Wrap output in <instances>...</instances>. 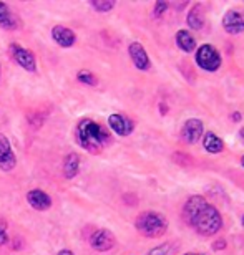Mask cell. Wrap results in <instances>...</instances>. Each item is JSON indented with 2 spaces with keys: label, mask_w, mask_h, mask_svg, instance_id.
Masks as SVG:
<instances>
[{
  "label": "cell",
  "mask_w": 244,
  "mask_h": 255,
  "mask_svg": "<svg viewBox=\"0 0 244 255\" xmlns=\"http://www.w3.org/2000/svg\"><path fill=\"white\" fill-rule=\"evenodd\" d=\"M183 216L193 231L203 237H211L223 227V217L218 209L203 196H191L183 207Z\"/></svg>",
  "instance_id": "6da1fadb"
},
{
  "label": "cell",
  "mask_w": 244,
  "mask_h": 255,
  "mask_svg": "<svg viewBox=\"0 0 244 255\" xmlns=\"http://www.w3.org/2000/svg\"><path fill=\"white\" fill-rule=\"evenodd\" d=\"M77 142L90 154H98L103 149V146L108 142L110 134L103 126L90 118H83L78 121L75 129Z\"/></svg>",
  "instance_id": "7a4b0ae2"
},
{
  "label": "cell",
  "mask_w": 244,
  "mask_h": 255,
  "mask_svg": "<svg viewBox=\"0 0 244 255\" xmlns=\"http://www.w3.org/2000/svg\"><path fill=\"white\" fill-rule=\"evenodd\" d=\"M135 227L141 236H145L148 239H156V237L165 236V232L168 231V221L160 212L145 211L136 217Z\"/></svg>",
  "instance_id": "3957f363"
},
{
  "label": "cell",
  "mask_w": 244,
  "mask_h": 255,
  "mask_svg": "<svg viewBox=\"0 0 244 255\" xmlns=\"http://www.w3.org/2000/svg\"><path fill=\"white\" fill-rule=\"evenodd\" d=\"M223 63L221 55L218 52L216 47H213L210 43L201 45L196 50V65L205 71H218Z\"/></svg>",
  "instance_id": "277c9868"
},
{
  "label": "cell",
  "mask_w": 244,
  "mask_h": 255,
  "mask_svg": "<svg viewBox=\"0 0 244 255\" xmlns=\"http://www.w3.org/2000/svg\"><path fill=\"white\" fill-rule=\"evenodd\" d=\"M10 55L15 60V63L18 66H22L27 71H35L37 70V62H35V55L30 50L20 47L18 43L10 45Z\"/></svg>",
  "instance_id": "5b68a950"
},
{
  "label": "cell",
  "mask_w": 244,
  "mask_h": 255,
  "mask_svg": "<svg viewBox=\"0 0 244 255\" xmlns=\"http://www.w3.org/2000/svg\"><path fill=\"white\" fill-rule=\"evenodd\" d=\"M116 239L110 231L106 229H98L90 236V246L95 249L96 252H108L115 247Z\"/></svg>",
  "instance_id": "8992f818"
},
{
  "label": "cell",
  "mask_w": 244,
  "mask_h": 255,
  "mask_svg": "<svg viewBox=\"0 0 244 255\" xmlns=\"http://www.w3.org/2000/svg\"><path fill=\"white\" fill-rule=\"evenodd\" d=\"M203 134H205V126H203V121L198 118L188 120L181 128V137L188 144H196L203 137Z\"/></svg>",
  "instance_id": "52a82bcc"
},
{
  "label": "cell",
  "mask_w": 244,
  "mask_h": 255,
  "mask_svg": "<svg viewBox=\"0 0 244 255\" xmlns=\"http://www.w3.org/2000/svg\"><path fill=\"white\" fill-rule=\"evenodd\" d=\"M223 28L230 35H240L244 32V12L243 10H230L223 17Z\"/></svg>",
  "instance_id": "ba28073f"
},
{
  "label": "cell",
  "mask_w": 244,
  "mask_h": 255,
  "mask_svg": "<svg viewBox=\"0 0 244 255\" xmlns=\"http://www.w3.org/2000/svg\"><path fill=\"white\" fill-rule=\"evenodd\" d=\"M108 126H110V129L116 132L118 136H128L135 129L133 121H131L128 116L120 115V113H113L108 116Z\"/></svg>",
  "instance_id": "9c48e42d"
},
{
  "label": "cell",
  "mask_w": 244,
  "mask_h": 255,
  "mask_svg": "<svg viewBox=\"0 0 244 255\" xmlns=\"http://www.w3.org/2000/svg\"><path fill=\"white\" fill-rule=\"evenodd\" d=\"M15 164H17V157L12 151V144H10L7 136L0 134V169L12 171Z\"/></svg>",
  "instance_id": "30bf717a"
},
{
  "label": "cell",
  "mask_w": 244,
  "mask_h": 255,
  "mask_svg": "<svg viewBox=\"0 0 244 255\" xmlns=\"http://www.w3.org/2000/svg\"><path fill=\"white\" fill-rule=\"evenodd\" d=\"M128 53H130L131 62H133V65H135L138 70L146 71V70H150V68H151V62H150L148 53H146L145 47H143V45H141L140 42H133V43H130V47H128Z\"/></svg>",
  "instance_id": "8fae6325"
},
{
  "label": "cell",
  "mask_w": 244,
  "mask_h": 255,
  "mask_svg": "<svg viewBox=\"0 0 244 255\" xmlns=\"http://www.w3.org/2000/svg\"><path fill=\"white\" fill-rule=\"evenodd\" d=\"M52 38L55 40V43L60 45L62 48L73 47L75 42H77V35H75L73 30L63 27V25H55L52 28Z\"/></svg>",
  "instance_id": "7c38bea8"
},
{
  "label": "cell",
  "mask_w": 244,
  "mask_h": 255,
  "mask_svg": "<svg viewBox=\"0 0 244 255\" xmlns=\"http://www.w3.org/2000/svg\"><path fill=\"white\" fill-rule=\"evenodd\" d=\"M0 27L3 30H17L22 27L18 15L13 13L10 5L5 2H0Z\"/></svg>",
  "instance_id": "4fadbf2b"
},
{
  "label": "cell",
  "mask_w": 244,
  "mask_h": 255,
  "mask_svg": "<svg viewBox=\"0 0 244 255\" xmlns=\"http://www.w3.org/2000/svg\"><path fill=\"white\" fill-rule=\"evenodd\" d=\"M27 202L35 211H48L52 207V197L42 189H33L27 194Z\"/></svg>",
  "instance_id": "5bb4252c"
},
{
  "label": "cell",
  "mask_w": 244,
  "mask_h": 255,
  "mask_svg": "<svg viewBox=\"0 0 244 255\" xmlns=\"http://www.w3.org/2000/svg\"><path fill=\"white\" fill-rule=\"evenodd\" d=\"M205 18H206L205 17V5L195 3L186 15V23H188V27L193 30H201L205 27Z\"/></svg>",
  "instance_id": "9a60e30c"
},
{
  "label": "cell",
  "mask_w": 244,
  "mask_h": 255,
  "mask_svg": "<svg viewBox=\"0 0 244 255\" xmlns=\"http://www.w3.org/2000/svg\"><path fill=\"white\" fill-rule=\"evenodd\" d=\"M175 38H176L178 48H180L181 52L191 53V52H195V50H196V40L191 35V32H188V30H178Z\"/></svg>",
  "instance_id": "2e32d148"
},
{
  "label": "cell",
  "mask_w": 244,
  "mask_h": 255,
  "mask_svg": "<svg viewBox=\"0 0 244 255\" xmlns=\"http://www.w3.org/2000/svg\"><path fill=\"white\" fill-rule=\"evenodd\" d=\"M203 146H205V151L211 152V154H218V152L225 149V142L213 131H208L203 134Z\"/></svg>",
  "instance_id": "e0dca14e"
},
{
  "label": "cell",
  "mask_w": 244,
  "mask_h": 255,
  "mask_svg": "<svg viewBox=\"0 0 244 255\" xmlns=\"http://www.w3.org/2000/svg\"><path fill=\"white\" fill-rule=\"evenodd\" d=\"M80 171V156L77 152H70L63 161V176L67 179H73Z\"/></svg>",
  "instance_id": "ac0fdd59"
},
{
  "label": "cell",
  "mask_w": 244,
  "mask_h": 255,
  "mask_svg": "<svg viewBox=\"0 0 244 255\" xmlns=\"http://www.w3.org/2000/svg\"><path fill=\"white\" fill-rule=\"evenodd\" d=\"M77 80L80 83H83L86 86H96L98 85V80H96V76L91 73L88 70H80L77 73Z\"/></svg>",
  "instance_id": "d6986e66"
},
{
  "label": "cell",
  "mask_w": 244,
  "mask_h": 255,
  "mask_svg": "<svg viewBox=\"0 0 244 255\" xmlns=\"http://www.w3.org/2000/svg\"><path fill=\"white\" fill-rule=\"evenodd\" d=\"M175 252H176V246L168 242V244H161V246L151 249L148 255H175Z\"/></svg>",
  "instance_id": "ffe728a7"
},
{
  "label": "cell",
  "mask_w": 244,
  "mask_h": 255,
  "mask_svg": "<svg viewBox=\"0 0 244 255\" xmlns=\"http://www.w3.org/2000/svg\"><path fill=\"white\" fill-rule=\"evenodd\" d=\"M90 5L96 10V12L105 13V12H110V10L115 7V2L113 0H91Z\"/></svg>",
  "instance_id": "44dd1931"
},
{
  "label": "cell",
  "mask_w": 244,
  "mask_h": 255,
  "mask_svg": "<svg viewBox=\"0 0 244 255\" xmlns=\"http://www.w3.org/2000/svg\"><path fill=\"white\" fill-rule=\"evenodd\" d=\"M173 161H175L176 164H181V166L193 164V157L190 154H186V152H175V154H173Z\"/></svg>",
  "instance_id": "7402d4cb"
},
{
  "label": "cell",
  "mask_w": 244,
  "mask_h": 255,
  "mask_svg": "<svg viewBox=\"0 0 244 255\" xmlns=\"http://www.w3.org/2000/svg\"><path fill=\"white\" fill-rule=\"evenodd\" d=\"M8 242V236H7V221L0 217V247L5 246Z\"/></svg>",
  "instance_id": "603a6c76"
},
{
  "label": "cell",
  "mask_w": 244,
  "mask_h": 255,
  "mask_svg": "<svg viewBox=\"0 0 244 255\" xmlns=\"http://www.w3.org/2000/svg\"><path fill=\"white\" fill-rule=\"evenodd\" d=\"M168 7H170L168 2H156L155 7H153V13H151V15H153V18H160L161 15L168 10Z\"/></svg>",
  "instance_id": "cb8c5ba5"
},
{
  "label": "cell",
  "mask_w": 244,
  "mask_h": 255,
  "mask_svg": "<svg viewBox=\"0 0 244 255\" xmlns=\"http://www.w3.org/2000/svg\"><path fill=\"white\" fill-rule=\"evenodd\" d=\"M226 246H228V244H226L225 239H220V241H216L215 244H213V251H215V252H221V251H225Z\"/></svg>",
  "instance_id": "d4e9b609"
},
{
  "label": "cell",
  "mask_w": 244,
  "mask_h": 255,
  "mask_svg": "<svg viewBox=\"0 0 244 255\" xmlns=\"http://www.w3.org/2000/svg\"><path fill=\"white\" fill-rule=\"evenodd\" d=\"M231 118H233V121H235V123H240L243 116H241V113H240V111H235V113L231 115Z\"/></svg>",
  "instance_id": "484cf974"
},
{
  "label": "cell",
  "mask_w": 244,
  "mask_h": 255,
  "mask_svg": "<svg viewBox=\"0 0 244 255\" xmlns=\"http://www.w3.org/2000/svg\"><path fill=\"white\" fill-rule=\"evenodd\" d=\"M57 255H75V254L72 251H68V249H63V251H60Z\"/></svg>",
  "instance_id": "4316f807"
},
{
  "label": "cell",
  "mask_w": 244,
  "mask_h": 255,
  "mask_svg": "<svg viewBox=\"0 0 244 255\" xmlns=\"http://www.w3.org/2000/svg\"><path fill=\"white\" fill-rule=\"evenodd\" d=\"M240 136H241V139L244 141V128H241V131H240Z\"/></svg>",
  "instance_id": "83f0119b"
},
{
  "label": "cell",
  "mask_w": 244,
  "mask_h": 255,
  "mask_svg": "<svg viewBox=\"0 0 244 255\" xmlns=\"http://www.w3.org/2000/svg\"><path fill=\"white\" fill-rule=\"evenodd\" d=\"M185 255H205V254H193V252H190V254H185Z\"/></svg>",
  "instance_id": "f1b7e54d"
},
{
  "label": "cell",
  "mask_w": 244,
  "mask_h": 255,
  "mask_svg": "<svg viewBox=\"0 0 244 255\" xmlns=\"http://www.w3.org/2000/svg\"><path fill=\"white\" fill-rule=\"evenodd\" d=\"M241 166H243V167H244V156H243V157H241Z\"/></svg>",
  "instance_id": "f546056e"
},
{
  "label": "cell",
  "mask_w": 244,
  "mask_h": 255,
  "mask_svg": "<svg viewBox=\"0 0 244 255\" xmlns=\"http://www.w3.org/2000/svg\"><path fill=\"white\" fill-rule=\"evenodd\" d=\"M241 222H243V227H244V214H243V219H241Z\"/></svg>",
  "instance_id": "4dcf8cb0"
}]
</instances>
